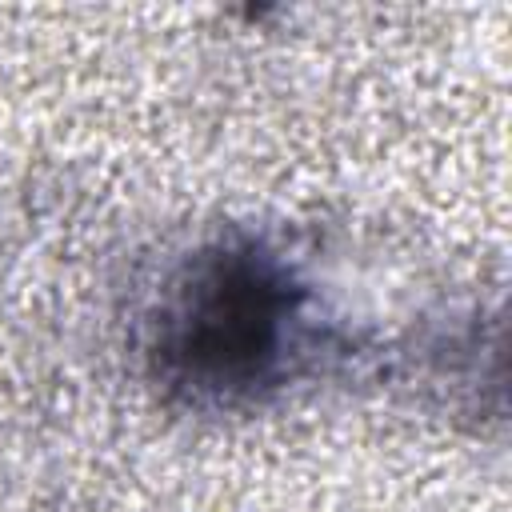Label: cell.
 I'll return each instance as SVG.
<instances>
[{
	"instance_id": "6da1fadb",
	"label": "cell",
	"mask_w": 512,
	"mask_h": 512,
	"mask_svg": "<svg viewBox=\"0 0 512 512\" xmlns=\"http://www.w3.org/2000/svg\"><path fill=\"white\" fill-rule=\"evenodd\" d=\"M300 292L252 248H212L172 284L156 336V376L192 400H236L268 384L284 360Z\"/></svg>"
}]
</instances>
